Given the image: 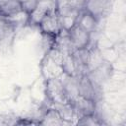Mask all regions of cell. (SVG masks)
<instances>
[{"mask_svg": "<svg viewBox=\"0 0 126 126\" xmlns=\"http://www.w3.org/2000/svg\"><path fill=\"white\" fill-rule=\"evenodd\" d=\"M46 95L51 104H63L68 103V99L65 95L62 81L60 77L51 78L46 80L45 83Z\"/></svg>", "mask_w": 126, "mask_h": 126, "instance_id": "1", "label": "cell"}, {"mask_svg": "<svg viewBox=\"0 0 126 126\" xmlns=\"http://www.w3.org/2000/svg\"><path fill=\"white\" fill-rule=\"evenodd\" d=\"M53 12H57V0H37L36 6L29 14V22L39 25L47 14Z\"/></svg>", "mask_w": 126, "mask_h": 126, "instance_id": "2", "label": "cell"}, {"mask_svg": "<svg viewBox=\"0 0 126 126\" xmlns=\"http://www.w3.org/2000/svg\"><path fill=\"white\" fill-rule=\"evenodd\" d=\"M78 90H79V95L84 98L93 100L96 103L100 99L101 90L96 89L93 85L87 74L78 76Z\"/></svg>", "mask_w": 126, "mask_h": 126, "instance_id": "3", "label": "cell"}, {"mask_svg": "<svg viewBox=\"0 0 126 126\" xmlns=\"http://www.w3.org/2000/svg\"><path fill=\"white\" fill-rule=\"evenodd\" d=\"M111 6L112 0H86L84 10L92 14L99 22L108 15Z\"/></svg>", "mask_w": 126, "mask_h": 126, "instance_id": "4", "label": "cell"}, {"mask_svg": "<svg viewBox=\"0 0 126 126\" xmlns=\"http://www.w3.org/2000/svg\"><path fill=\"white\" fill-rule=\"evenodd\" d=\"M110 72H111V66L109 64H107L106 62H103L96 69L87 73V75L90 78L93 85L96 89L101 90L103 84L108 80V78L110 76Z\"/></svg>", "mask_w": 126, "mask_h": 126, "instance_id": "5", "label": "cell"}, {"mask_svg": "<svg viewBox=\"0 0 126 126\" xmlns=\"http://www.w3.org/2000/svg\"><path fill=\"white\" fill-rule=\"evenodd\" d=\"M61 81L63 85V89L65 92V95L68 99V102H73L79 96V90H78V76L76 75H69L63 73L61 76Z\"/></svg>", "mask_w": 126, "mask_h": 126, "instance_id": "6", "label": "cell"}, {"mask_svg": "<svg viewBox=\"0 0 126 126\" xmlns=\"http://www.w3.org/2000/svg\"><path fill=\"white\" fill-rule=\"evenodd\" d=\"M71 103L73 105L77 120L83 116L91 115L96 112V102L84 98L80 95Z\"/></svg>", "mask_w": 126, "mask_h": 126, "instance_id": "7", "label": "cell"}, {"mask_svg": "<svg viewBox=\"0 0 126 126\" xmlns=\"http://www.w3.org/2000/svg\"><path fill=\"white\" fill-rule=\"evenodd\" d=\"M38 26H39L42 33H46V34H50V35H56L62 29L57 12L47 14L41 20V22L39 23Z\"/></svg>", "mask_w": 126, "mask_h": 126, "instance_id": "8", "label": "cell"}, {"mask_svg": "<svg viewBox=\"0 0 126 126\" xmlns=\"http://www.w3.org/2000/svg\"><path fill=\"white\" fill-rule=\"evenodd\" d=\"M70 39L75 47V49L86 48L91 43V33L84 31L78 25H75L72 29L68 31Z\"/></svg>", "mask_w": 126, "mask_h": 126, "instance_id": "9", "label": "cell"}, {"mask_svg": "<svg viewBox=\"0 0 126 126\" xmlns=\"http://www.w3.org/2000/svg\"><path fill=\"white\" fill-rule=\"evenodd\" d=\"M52 47L58 49L63 54H72L74 52L75 47L70 39L68 31L61 29V31L55 35Z\"/></svg>", "mask_w": 126, "mask_h": 126, "instance_id": "10", "label": "cell"}, {"mask_svg": "<svg viewBox=\"0 0 126 126\" xmlns=\"http://www.w3.org/2000/svg\"><path fill=\"white\" fill-rule=\"evenodd\" d=\"M98 23L99 22L92 14H90L86 10H81L77 17L76 25H78L84 31H86L87 32L92 34L94 32L96 31Z\"/></svg>", "mask_w": 126, "mask_h": 126, "instance_id": "11", "label": "cell"}, {"mask_svg": "<svg viewBox=\"0 0 126 126\" xmlns=\"http://www.w3.org/2000/svg\"><path fill=\"white\" fill-rule=\"evenodd\" d=\"M41 72L45 80L60 77L64 72L62 69V66L58 65L56 62H54L47 54L44 56L41 64Z\"/></svg>", "mask_w": 126, "mask_h": 126, "instance_id": "12", "label": "cell"}, {"mask_svg": "<svg viewBox=\"0 0 126 126\" xmlns=\"http://www.w3.org/2000/svg\"><path fill=\"white\" fill-rule=\"evenodd\" d=\"M39 124L47 125V126H56V125L61 126V125H67L69 123L63 120L60 114L58 113V111L52 106V107H47L43 111L39 120Z\"/></svg>", "mask_w": 126, "mask_h": 126, "instance_id": "13", "label": "cell"}, {"mask_svg": "<svg viewBox=\"0 0 126 126\" xmlns=\"http://www.w3.org/2000/svg\"><path fill=\"white\" fill-rule=\"evenodd\" d=\"M88 48H89V57H88V63H87V73L96 69L104 62L102 55L100 53V50L98 49L96 44L94 45L93 47L88 46Z\"/></svg>", "mask_w": 126, "mask_h": 126, "instance_id": "14", "label": "cell"}, {"mask_svg": "<svg viewBox=\"0 0 126 126\" xmlns=\"http://www.w3.org/2000/svg\"><path fill=\"white\" fill-rule=\"evenodd\" d=\"M52 106L58 111L61 118L68 122L69 124H76L77 118L72 103H63V104H52Z\"/></svg>", "mask_w": 126, "mask_h": 126, "instance_id": "15", "label": "cell"}, {"mask_svg": "<svg viewBox=\"0 0 126 126\" xmlns=\"http://www.w3.org/2000/svg\"><path fill=\"white\" fill-rule=\"evenodd\" d=\"M21 11L23 10L19 0H8L6 3L0 6V15L4 17H12Z\"/></svg>", "mask_w": 126, "mask_h": 126, "instance_id": "16", "label": "cell"}, {"mask_svg": "<svg viewBox=\"0 0 126 126\" xmlns=\"http://www.w3.org/2000/svg\"><path fill=\"white\" fill-rule=\"evenodd\" d=\"M15 27L11 23V21L4 16L0 15V38L3 39L5 36L10 34L14 31Z\"/></svg>", "mask_w": 126, "mask_h": 126, "instance_id": "17", "label": "cell"}, {"mask_svg": "<svg viewBox=\"0 0 126 126\" xmlns=\"http://www.w3.org/2000/svg\"><path fill=\"white\" fill-rule=\"evenodd\" d=\"M77 125H90V126H94V125H101L102 121L99 119V117L96 115V113L91 114V115H86L81 118H79L76 121Z\"/></svg>", "mask_w": 126, "mask_h": 126, "instance_id": "18", "label": "cell"}, {"mask_svg": "<svg viewBox=\"0 0 126 126\" xmlns=\"http://www.w3.org/2000/svg\"><path fill=\"white\" fill-rule=\"evenodd\" d=\"M62 69H63V72L66 74L76 75L75 65H74L72 54H64V58H63V62H62Z\"/></svg>", "mask_w": 126, "mask_h": 126, "instance_id": "19", "label": "cell"}, {"mask_svg": "<svg viewBox=\"0 0 126 126\" xmlns=\"http://www.w3.org/2000/svg\"><path fill=\"white\" fill-rule=\"evenodd\" d=\"M18 117L12 114H1L0 115V125H13L18 124Z\"/></svg>", "mask_w": 126, "mask_h": 126, "instance_id": "20", "label": "cell"}, {"mask_svg": "<svg viewBox=\"0 0 126 126\" xmlns=\"http://www.w3.org/2000/svg\"><path fill=\"white\" fill-rule=\"evenodd\" d=\"M20 2H21L22 10L29 15L36 6L37 0H24V1H20Z\"/></svg>", "mask_w": 126, "mask_h": 126, "instance_id": "21", "label": "cell"}, {"mask_svg": "<svg viewBox=\"0 0 126 126\" xmlns=\"http://www.w3.org/2000/svg\"><path fill=\"white\" fill-rule=\"evenodd\" d=\"M85 1H86V0H67L68 4H69L71 7L75 8V9H77V10H79V11L84 10Z\"/></svg>", "mask_w": 126, "mask_h": 126, "instance_id": "22", "label": "cell"}, {"mask_svg": "<svg viewBox=\"0 0 126 126\" xmlns=\"http://www.w3.org/2000/svg\"><path fill=\"white\" fill-rule=\"evenodd\" d=\"M7 1H8V0H0V6H1V5H3L4 3H6Z\"/></svg>", "mask_w": 126, "mask_h": 126, "instance_id": "23", "label": "cell"}, {"mask_svg": "<svg viewBox=\"0 0 126 126\" xmlns=\"http://www.w3.org/2000/svg\"><path fill=\"white\" fill-rule=\"evenodd\" d=\"M0 40H1V38H0Z\"/></svg>", "mask_w": 126, "mask_h": 126, "instance_id": "24", "label": "cell"}]
</instances>
